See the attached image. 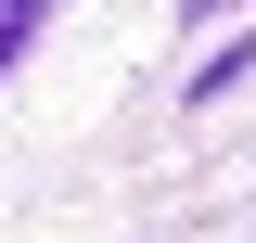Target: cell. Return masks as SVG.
<instances>
[{
    "label": "cell",
    "mask_w": 256,
    "mask_h": 243,
    "mask_svg": "<svg viewBox=\"0 0 256 243\" xmlns=\"http://www.w3.org/2000/svg\"><path fill=\"white\" fill-rule=\"evenodd\" d=\"M26 13H38V0H13V13H0V77H13V52H26Z\"/></svg>",
    "instance_id": "6da1fadb"
}]
</instances>
